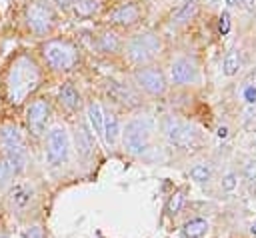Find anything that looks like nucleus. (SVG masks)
I'll list each match as a JSON object with an SVG mask.
<instances>
[{
	"label": "nucleus",
	"instance_id": "0eeeda50",
	"mask_svg": "<svg viewBox=\"0 0 256 238\" xmlns=\"http://www.w3.org/2000/svg\"><path fill=\"white\" fill-rule=\"evenodd\" d=\"M44 154L50 166H62L70 158V138L64 126H52L46 132Z\"/></svg>",
	"mask_w": 256,
	"mask_h": 238
},
{
	"label": "nucleus",
	"instance_id": "4468645a",
	"mask_svg": "<svg viewBox=\"0 0 256 238\" xmlns=\"http://www.w3.org/2000/svg\"><path fill=\"white\" fill-rule=\"evenodd\" d=\"M74 146H76V154L84 160H88L94 150H96V142H94V136L90 132L88 126L84 124H78L76 130H74Z\"/></svg>",
	"mask_w": 256,
	"mask_h": 238
},
{
	"label": "nucleus",
	"instance_id": "1a4fd4ad",
	"mask_svg": "<svg viewBox=\"0 0 256 238\" xmlns=\"http://www.w3.org/2000/svg\"><path fill=\"white\" fill-rule=\"evenodd\" d=\"M132 76H134V84L150 96H160L166 92V78L162 70L156 66H138Z\"/></svg>",
	"mask_w": 256,
	"mask_h": 238
},
{
	"label": "nucleus",
	"instance_id": "dca6fc26",
	"mask_svg": "<svg viewBox=\"0 0 256 238\" xmlns=\"http://www.w3.org/2000/svg\"><path fill=\"white\" fill-rule=\"evenodd\" d=\"M58 102H60L66 110H70V112L78 110V108L82 106L80 90H78L72 82H64V84L60 86V90H58Z\"/></svg>",
	"mask_w": 256,
	"mask_h": 238
},
{
	"label": "nucleus",
	"instance_id": "7ed1b4c3",
	"mask_svg": "<svg viewBox=\"0 0 256 238\" xmlns=\"http://www.w3.org/2000/svg\"><path fill=\"white\" fill-rule=\"evenodd\" d=\"M44 64L54 72H70L80 62L78 48L66 38H50L40 46Z\"/></svg>",
	"mask_w": 256,
	"mask_h": 238
},
{
	"label": "nucleus",
	"instance_id": "e433bc0d",
	"mask_svg": "<svg viewBox=\"0 0 256 238\" xmlns=\"http://www.w3.org/2000/svg\"><path fill=\"white\" fill-rule=\"evenodd\" d=\"M0 238H8V236H4V234H0Z\"/></svg>",
	"mask_w": 256,
	"mask_h": 238
},
{
	"label": "nucleus",
	"instance_id": "6e6552de",
	"mask_svg": "<svg viewBox=\"0 0 256 238\" xmlns=\"http://www.w3.org/2000/svg\"><path fill=\"white\" fill-rule=\"evenodd\" d=\"M162 130H164V136L166 140L176 146V148H192L198 140V132L194 126H190L188 122H182L174 116H166L164 118V124H162Z\"/></svg>",
	"mask_w": 256,
	"mask_h": 238
},
{
	"label": "nucleus",
	"instance_id": "412c9836",
	"mask_svg": "<svg viewBox=\"0 0 256 238\" xmlns=\"http://www.w3.org/2000/svg\"><path fill=\"white\" fill-rule=\"evenodd\" d=\"M206 230H208V222H206L204 218H194V220H190V222L184 224L182 234H184L186 238H200Z\"/></svg>",
	"mask_w": 256,
	"mask_h": 238
},
{
	"label": "nucleus",
	"instance_id": "6ab92c4d",
	"mask_svg": "<svg viewBox=\"0 0 256 238\" xmlns=\"http://www.w3.org/2000/svg\"><path fill=\"white\" fill-rule=\"evenodd\" d=\"M98 50L104 52V54H116L120 50V40H118V34L112 32V30H104L100 36H98V42H96Z\"/></svg>",
	"mask_w": 256,
	"mask_h": 238
},
{
	"label": "nucleus",
	"instance_id": "473e14b6",
	"mask_svg": "<svg viewBox=\"0 0 256 238\" xmlns=\"http://www.w3.org/2000/svg\"><path fill=\"white\" fill-rule=\"evenodd\" d=\"M248 12H256V0H238Z\"/></svg>",
	"mask_w": 256,
	"mask_h": 238
},
{
	"label": "nucleus",
	"instance_id": "c9c22d12",
	"mask_svg": "<svg viewBox=\"0 0 256 238\" xmlns=\"http://www.w3.org/2000/svg\"><path fill=\"white\" fill-rule=\"evenodd\" d=\"M250 232H252V234H254V236H256V222H254V224H252V228H250Z\"/></svg>",
	"mask_w": 256,
	"mask_h": 238
},
{
	"label": "nucleus",
	"instance_id": "cd10ccee",
	"mask_svg": "<svg viewBox=\"0 0 256 238\" xmlns=\"http://www.w3.org/2000/svg\"><path fill=\"white\" fill-rule=\"evenodd\" d=\"M218 30H220V34H228V32H230V14H228V12H222V14H220Z\"/></svg>",
	"mask_w": 256,
	"mask_h": 238
},
{
	"label": "nucleus",
	"instance_id": "a878e982",
	"mask_svg": "<svg viewBox=\"0 0 256 238\" xmlns=\"http://www.w3.org/2000/svg\"><path fill=\"white\" fill-rule=\"evenodd\" d=\"M10 170H8V166H6V162L0 158V192L6 188V184H8V180H10Z\"/></svg>",
	"mask_w": 256,
	"mask_h": 238
},
{
	"label": "nucleus",
	"instance_id": "f704fd0d",
	"mask_svg": "<svg viewBox=\"0 0 256 238\" xmlns=\"http://www.w3.org/2000/svg\"><path fill=\"white\" fill-rule=\"evenodd\" d=\"M224 2H226L228 6H236V4H238V0H224Z\"/></svg>",
	"mask_w": 256,
	"mask_h": 238
},
{
	"label": "nucleus",
	"instance_id": "423d86ee",
	"mask_svg": "<svg viewBox=\"0 0 256 238\" xmlns=\"http://www.w3.org/2000/svg\"><path fill=\"white\" fill-rule=\"evenodd\" d=\"M24 20L32 34L48 36L56 26V12L46 0H30L24 8Z\"/></svg>",
	"mask_w": 256,
	"mask_h": 238
},
{
	"label": "nucleus",
	"instance_id": "aec40b11",
	"mask_svg": "<svg viewBox=\"0 0 256 238\" xmlns=\"http://www.w3.org/2000/svg\"><path fill=\"white\" fill-rule=\"evenodd\" d=\"M86 114H88V122H90V128H92V132L102 136V124H104V108H102L98 102H90V104H88V108H86Z\"/></svg>",
	"mask_w": 256,
	"mask_h": 238
},
{
	"label": "nucleus",
	"instance_id": "f3484780",
	"mask_svg": "<svg viewBox=\"0 0 256 238\" xmlns=\"http://www.w3.org/2000/svg\"><path fill=\"white\" fill-rule=\"evenodd\" d=\"M102 138L106 142V146H114L120 138V124L114 112H104V124H102Z\"/></svg>",
	"mask_w": 256,
	"mask_h": 238
},
{
	"label": "nucleus",
	"instance_id": "5701e85b",
	"mask_svg": "<svg viewBox=\"0 0 256 238\" xmlns=\"http://www.w3.org/2000/svg\"><path fill=\"white\" fill-rule=\"evenodd\" d=\"M210 176H212V168H210L208 164H196V166H192V170H190V178H192L194 182H198V184L208 182Z\"/></svg>",
	"mask_w": 256,
	"mask_h": 238
},
{
	"label": "nucleus",
	"instance_id": "bb28decb",
	"mask_svg": "<svg viewBox=\"0 0 256 238\" xmlns=\"http://www.w3.org/2000/svg\"><path fill=\"white\" fill-rule=\"evenodd\" d=\"M244 176L248 182H256V160H248L244 166Z\"/></svg>",
	"mask_w": 256,
	"mask_h": 238
},
{
	"label": "nucleus",
	"instance_id": "f8f14e48",
	"mask_svg": "<svg viewBox=\"0 0 256 238\" xmlns=\"http://www.w3.org/2000/svg\"><path fill=\"white\" fill-rule=\"evenodd\" d=\"M140 6L134 4V2H124L120 6H116L114 10H110V14L106 16L108 24H114V26H132L140 20Z\"/></svg>",
	"mask_w": 256,
	"mask_h": 238
},
{
	"label": "nucleus",
	"instance_id": "c85d7f7f",
	"mask_svg": "<svg viewBox=\"0 0 256 238\" xmlns=\"http://www.w3.org/2000/svg\"><path fill=\"white\" fill-rule=\"evenodd\" d=\"M24 238H44V230H42L38 224L28 226V228L24 230Z\"/></svg>",
	"mask_w": 256,
	"mask_h": 238
},
{
	"label": "nucleus",
	"instance_id": "a211bd4d",
	"mask_svg": "<svg viewBox=\"0 0 256 238\" xmlns=\"http://www.w3.org/2000/svg\"><path fill=\"white\" fill-rule=\"evenodd\" d=\"M100 0H72L70 10L76 18H92L100 10Z\"/></svg>",
	"mask_w": 256,
	"mask_h": 238
},
{
	"label": "nucleus",
	"instance_id": "9d476101",
	"mask_svg": "<svg viewBox=\"0 0 256 238\" xmlns=\"http://www.w3.org/2000/svg\"><path fill=\"white\" fill-rule=\"evenodd\" d=\"M50 104L46 98H36L26 108V126L32 136H42L46 132V124L50 120Z\"/></svg>",
	"mask_w": 256,
	"mask_h": 238
},
{
	"label": "nucleus",
	"instance_id": "f03ea898",
	"mask_svg": "<svg viewBox=\"0 0 256 238\" xmlns=\"http://www.w3.org/2000/svg\"><path fill=\"white\" fill-rule=\"evenodd\" d=\"M0 150H2V160L6 162L8 170L12 176L22 174L26 170V142L22 132L18 130L16 124H2L0 126Z\"/></svg>",
	"mask_w": 256,
	"mask_h": 238
},
{
	"label": "nucleus",
	"instance_id": "ddd939ff",
	"mask_svg": "<svg viewBox=\"0 0 256 238\" xmlns=\"http://www.w3.org/2000/svg\"><path fill=\"white\" fill-rule=\"evenodd\" d=\"M34 198V186L30 182H16L8 190V204L12 210H24Z\"/></svg>",
	"mask_w": 256,
	"mask_h": 238
},
{
	"label": "nucleus",
	"instance_id": "72a5a7b5",
	"mask_svg": "<svg viewBox=\"0 0 256 238\" xmlns=\"http://www.w3.org/2000/svg\"><path fill=\"white\" fill-rule=\"evenodd\" d=\"M218 136L220 138H226V128H218Z\"/></svg>",
	"mask_w": 256,
	"mask_h": 238
},
{
	"label": "nucleus",
	"instance_id": "39448f33",
	"mask_svg": "<svg viewBox=\"0 0 256 238\" xmlns=\"http://www.w3.org/2000/svg\"><path fill=\"white\" fill-rule=\"evenodd\" d=\"M160 50H162V40L156 32H150V30L134 34L132 38H128L124 46L126 58L136 66H148L152 60L158 58Z\"/></svg>",
	"mask_w": 256,
	"mask_h": 238
},
{
	"label": "nucleus",
	"instance_id": "393cba45",
	"mask_svg": "<svg viewBox=\"0 0 256 238\" xmlns=\"http://www.w3.org/2000/svg\"><path fill=\"white\" fill-rule=\"evenodd\" d=\"M194 10H196V0H188L176 14H174V20L172 22H176V24H182V22H186V20H190V16L194 14Z\"/></svg>",
	"mask_w": 256,
	"mask_h": 238
},
{
	"label": "nucleus",
	"instance_id": "2eb2a0df",
	"mask_svg": "<svg viewBox=\"0 0 256 238\" xmlns=\"http://www.w3.org/2000/svg\"><path fill=\"white\" fill-rule=\"evenodd\" d=\"M108 94H110L116 102H120V104H124V106H136V104L140 102L138 94H136L128 84H124V82L110 80V82H108Z\"/></svg>",
	"mask_w": 256,
	"mask_h": 238
},
{
	"label": "nucleus",
	"instance_id": "f257e3e1",
	"mask_svg": "<svg viewBox=\"0 0 256 238\" xmlns=\"http://www.w3.org/2000/svg\"><path fill=\"white\" fill-rule=\"evenodd\" d=\"M42 70L38 62L28 54L20 52L10 60V66L6 70L4 86H6V98L10 104H22L28 100V96L40 86Z\"/></svg>",
	"mask_w": 256,
	"mask_h": 238
},
{
	"label": "nucleus",
	"instance_id": "2f4dec72",
	"mask_svg": "<svg viewBox=\"0 0 256 238\" xmlns=\"http://www.w3.org/2000/svg\"><path fill=\"white\" fill-rule=\"evenodd\" d=\"M58 10H62V12H66V10H70V4H72V0H50Z\"/></svg>",
	"mask_w": 256,
	"mask_h": 238
},
{
	"label": "nucleus",
	"instance_id": "7c9ffc66",
	"mask_svg": "<svg viewBox=\"0 0 256 238\" xmlns=\"http://www.w3.org/2000/svg\"><path fill=\"white\" fill-rule=\"evenodd\" d=\"M244 100H246L248 104H254V102H256V88H254V86H248V88L244 90Z\"/></svg>",
	"mask_w": 256,
	"mask_h": 238
},
{
	"label": "nucleus",
	"instance_id": "9b49d317",
	"mask_svg": "<svg viewBox=\"0 0 256 238\" xmlns=\"http://www.w3.org/2000/svg\"><path fill=\"white\" fill-rule=\"evenodd\" d=\"M170 78L174 84L178 86H188V84H194L198 82L200 78V72H198V64L194 58H188V56H180L172 62L170 66Z\"/></svg>",
	"mask_w": 256,
	"mask_h": 238
},
{
	"label": "nucleus",
	"instance_id": "4be33fe9",
	"mask_svg": "<svg viewBox=\"0 0 256 238\" xmlns=\"http://www.w3.org/2000/svg\"><path fill=\"white\" fill-rule=\"evenodd\" d=\"M242 60H240V52L238 50H230L226 56H224V62H222V72L224 76H234L240 68Z\"/></svg>",
	"mask_w": 256,
	"mask_h": 238
},
{
	"label": "nucleus",
	"instance_id": "c756f323",
	"mask_svg": "<svg viewBox=\"0 0 256 238\" xmlns=\"http://www.w3.org/2000/svg\"><path fill=\"white\" fill-rule=\"evenodd\" d=\"M222 188L228 190V192L236 188V174H234V172H228V174L222 178Z\"/></svg>",
	"mask_w": 256,
	"mask_h": 238
},
{
	"label": "nucleus",
	"instance_id": "b1692460",
	"mask_svg": "<svg viewBox=\"0 0 256 238\" xmlns=\"http://www.w3.org/2000/svg\"><path fill=\"white\" fill-rule=\"evenodd\" d=\"M184 188H180V190H176L172 196H170V200H168V204H166V212L170 214V216H174V214H178L180 212V208H182V204H184Z\"/></svg>",
	"mask_w": 256,
	"mask_h": 238
},
{
	"label": "nucleus",
	"instance_id": "20e7f679",
	"mask_svg": "<svg viewBox=\"0 0 256 238\" xmlns=\"http://www.w3.org/2000/svg\"><path fill=\"white\" fill-rule=\"evenodd\" d=\"M154 132V122L148 116H136L126 122L124 130H120L122 146L130 156H142L150 148Z\"/></svg>",
	"mask_w": 256,
	"mask_h": 238
}]
</instances>
